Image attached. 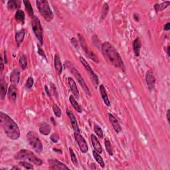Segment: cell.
Masks as SVG:
<instances>
[{
  "mask_svg": "<svg viewBox=\"0 0 170 170\" xmlns=\"http://www.w3.org/2000/svg\"><path fill=\"white\" fill-rule=\"evenodd\" d=\"M0 58H1V71H2L3 70H4V64H5V63H4V61H3V58L1 57Z\"/></svg>",
  "mask_w": 170,
  "mask_h": 170,
  "instance_id": "cell-48",
  "label": "cell"
},
{
  "mask_svg": "<svg viewBox=\"0 0 170 170\" xmlns=\"http://www.w3.org/2000/svg\"><path fill=\"white\" fill-rule=\"evenodd\" d=\"M74 136H75V140L80 148V151L84 154L87 152L88 150V145L86 144V142L85 140V138L80 134V132H75V133H74Z\"/></svg>",
  "mask_w": 170,
  "mask_h": 170,
  "instance_id": "cell-10",
  "label": "cell"
},
{
  "mask_svg": "<svg viewBox=\"0 0 170 170\" xmlns=\"http://www.w3.org/2000/svg\"><path fill=\"white\" fill-rule=\"evenodd\" d=\"M92 154H93V156L94 157V159L96 160V161L99 163V165L100 166L101 168H104V161H103V157H102L100 156V154L99 153H98L97 151H95V150H93L92 151Z\"/></svg>",
  "mask_w": 170,
  "mask_h": 170,
  "instance_id": "cell-28",
  "label": "cell"
},
{
  "mask_svg": "<svg viewBox=\"0 0 170 170\" xmlns=\"http://www.w3.org/2000/svg\"><path fill=\"white\" fill-rule=\"evenodd\" d=\"M102 51L106 60L116 68L125 70V67L122 58L115 47L109 41L104 42L102 45Z\"/></svg>",
  "mask_w": 170,
  "mask_h": 170,
  "instance_id": "cell-1",
  "label": "cell"
},
{
  "mask_svg": "<svg viewBox=\"0 0 170 170\" xmlns=\"http://www.w3.org/2000/svg\"><path fill=\"white\" fill-rule=\"evenodd\" d=\"M51 128L49 124L47 123L43 122L40 124L39 126V132L41 134L44 136H47L51 133Z\"/></svg>",
  "mask_w": 170,
  "mask_h": 170,
  "instance_id": "cell-21",
  "label": "cell"
},
{
  "mask_svg": "<svg viewBox=\"0 0 170 170\" xmlns=\"http://www.w3.org/2000/svg\"><path fill=\"white\" fill-rule=\"evenodd\" d=\"M108 116H109L110 123L112 124V126L114 130H115V132L117 133V134H118V133H120L122 131V128H121V126L120 125L118 120L115 118V116L112 115V114L110 113L108 114Z\"/></svg>",
  "mask_w": 170,
  "mask_h": 170,
  "instance_id": "cell-15",
  "label": "cell"
},
{
  "mask_svg": "<svg viewBox=\"0 0 170 170\" xmlns=\"http://www.w3.org/2000/svg\"><path fill=\"white\" fill-rule=\"evenodd\" d=\"M27 140L29 144L33 148V150H35L37 153L41 154L43 150V144L41 140H40L39 138L38 137V136L37 135L35 132L29 131L27 133Z\"/></svg>",
  "mask_w": 170,
  "mask_h": 170,
  "instance_id": "cell-6",
  "label": "cell"
},
{
  "mask_svg": "<svg viewBox=\"0 0 170 170\" xmlns=\"http://www.w3.org/2000/svg\"><path fill=\"white\" fill-rule=\"evenodd\" d=\"M19 164L21 166H23L24 168H25L27 169H33V166L32 164H31L30 163L27 162H24V161H21V162H19Z\"/></svg>",
  "mask_w": 170,
  "mask_h": 170,
  "instance_id": "cell-36",
  "label": "cell"
},
{
  "mask_svg": "<svg viewBox=\"0 0 170 170\" xmlns=\"http://www.w3.org/2000/svg\"><path fill=\"white\" fill-rule=\"evenodd\" d=\"M54 65L55 69L58 75H61L63 72V64H62L60 57L58 55H55L54 57Z\"/></svg>",
  "mask_w": 170,
  "mask_h": 170,
  "instance_id": "cell-17",
  "label": "cell"
},
{
  "mask_svg": "<svg viewBox=\"0 0 170 170\" xmlns=\"http://www.w3.org/2000/svg\"><path fill=\"white\" fill-rule=\"evenodd\" d=\"M170 29V23H167L165 25L164 27H163V30L166 31H168Z\"/></svg>",
  "mask_w": 170,
  "mask_h": 170,
  "instance_id": "cell-42",
  "label": "cell"
},
{
  "mask_svg": "<svg viewBox=\"0 0 170 170\" xmlns=\"http://www.w3.org/2000/svg\"><path fill=\"white\" fill-rule=\"evenodd\" d=\"M166 117H167V120H168V122L169 123V118H170V110L168 109L167 110L166 112Z\"/></svg>",
  "mask_w": 170,
  "mask_h": 170,
  "instance_id": "cell-44",
  "label": "cell"
},
{
  "mask_svg": "<svg viewBox=\"0 0 170 170\" xmlns=\"http://www.w3.org/2000/svg\"><path fill=\"white\" fill-rule=\"evenodd\" d=\"M11 169H20V168H18V167H17V166H13V168H11Z\"/></svg>",
  "mask_w": 170,
  "mask_h": 170,
  "instance_id": "cell-50",
  "label": "cell"
},
{
  "mask_svg": "<svg viewBox=\"0 0 170 170\" xmlns=\"http://www.w3.org/2000/svg\"><path fill=\"white\" fill-rule=\"evenodd\" d=\"M49 169H69L68 167L57 159H49L48 160Z\"/></svg>",
  "mask_w": 170,
  "mask_h": 170,
  "instance_id": "cell-11",
  "label": "cell"
},
{
  "mask_svg": "<svg viewBox=\"0 0 170 170\" xmlns=\"http://www.w3.org/2000/svg\"><path fill=\"white\" fill-rule=\"evenodd\" d=\"M7 94H8V98L9 99L12 101H15L17 98V88H15V86L12 85H11L8 88L7 91Z\"/></svg>",
  "mask_w": 170,
  "mask_h": 170,
  "instance_id": "cell-22",
  "label": "cell"
},
{
  "mask_svg": "<svg viewBox=\"0 0 170 170\" xmlns=\"http://www.w3.org/2000/svg\"><path fill=\"white\" fill-rule=\"evenodd\" d=\"M7 91V84L5 83L4 79H2L1 80V82H0V97L1 100H4Z\"/></svg>",
  "mask_w": 170,
  "mask_h": 170,
  "instance_id": "cell-23",
  "label": "cell"
},
{
  "mask_svg": "<svg viewBox=\"0 0 170 170\" xmlns=\"http://www.w3.org/2000/svg\"><path fill=\"white\" fill-rule=\"evenodd\" d=\"M53 150L55 151H57V152H60L61 154H62V151L61 150H57L56 148H53Z\"/></svg>",
  "mask_w": 170,
  "mask_h": 170,
  "instance_id": "cell-51",
  "label": "cell"
},
{
  "mask_svg": "<svg viewBox=\"0 0 170 170\" xmlns=\"http://www.w3.org/2000/svg\"><path fill=\"white\" fill-rule=\"evenodd\" d=\"M94 131L96 133V134L98 136V138H100V139L103 138L104 134H103V130H102V128L100 127L99 126L97 125V124H96L94 126Z\"/></svg>",
  "mask_w": 170,
  "mask_h": 170,
  "instance_id": "cell-31",
  "label": "cell"
},
{
  "mask_svg": "<svg viewBox=\"0 0 170 170\" xmlns=\"http://www.w3.org/2000/svg\"><path fill=\"white\" fill-rule=\"evenodd\" d=\"M20 80V72L17 69H15L10 74V81L13 84H18Z\"/></svg>",
  "mask_w": 170,
  "mask_h": 170,
  "instance_id": "cell-20",
  "label": "cell"
},
{
  "mask_svg": "<svg viewBox=\"0 0 170 170\" xmlns=\"http://www.w3.org/2000/svg\"><path fill=\"white\" fill-rule=\"evenodd\" d=\"M14 158L17 160H28L29 162L33 163L36 166H41L43 164V161L36 156L32 151L27 150H21L15 154Z\"/></svg>",
  "mask_w": 170,
  "mask_h": 170,
  "instance_id": "cell-4",
  "label": "cell"
},
{
  "mask_svg": "<svg viewBox=\"0 0 170 170\" xmlns=\"http://www.w3.org/2000/svg\"><path fill=\"white\" fill-rule=\"evenodd\" d=\"M154 9H155V10L156 11V13H157V12L160 11V7H159V4H156L155 5H154Z\"/></svg>",
  "mask_w": 170,
  "mask_h": 170,
  "instance_id": "cell-46",
  "label": "cell"
},
{
  "mask_svg": "<svg viewBox=\"0 0 170 170\" xmlns=\"http://www.w3.org/2000/svg\"><path fill=\"white\" fill-rule=\"evenodd\" d=\"M4 63L5 64H7V54H6V51L4 52Z\"/></svg>",
  "mask_w": 170,
  "mask_h": 170,
  "instance_id": "cell-47",
  "label": "cell"
},
{
  "mask_svg": "<svg viewBox=\"0 0 170 170\" xmlns=\"http://www.w3.org/2000/svg\"><path fill=\"white\" fill-rule=\"evenodd\" d=\"M50 139L52 142H54V143H57V142L59 140V136H58V135L56 134V133H54V134H52L51 136Z\"/></svg>",
  "mask_w": 170,
  "mask_h": 170,
  "instance_id": "cell-39",
  "label": "cell"
},
{
  "mask_svg": "<svg viewBox=\"0 0 170 170\" xmlns=\"http://www.w3.org/2000/svg\"><path fill=\"white\" fill-rule=\"evenodd\" d=\"M25 31L24 29L21 30L19 31H18L15 33V41H16L17 44V46H19L21 43H23L25 37Z\"/></svg>",
  "mask_w": 170,
  "mask_h": 170,
  "instance_id": "cell-24",
  "label": "cell"
},
{
  "mask_svg": "<svg viewBox=\"0 0 170 170\" xmlns=\"http://www.w3.org/2000/svg\"><path fill=\"white\" fill-rule=\"evenodd\" d=\"M169 50H170V47H169V46H168V47H167V51H166L167 55H168V57L170 56V51H169Z\"/></svg>",
  "mask_w": 170,
  "mask_h": 170,
  "instance_id": "cell-49",
  "label": "cell"
},
{
  "mask_svg": "<svg viewBox=\"0 0 170 170\" xmlns=\"http://www.w3.org/2000/svg\"><path fill=\"white\" fill-rule=\"evenodd\" d=\"M21 6V1L18 0H10L7 2V7L10 10H16Z\"/></svg>",
  "mask_w": 170,
  "mask_h": 170,
  "instance_id": "cell-27",
  "label": "cell"
},
{
  "mask_svg": "<svg viewBox=\"0 0 170 170\" xmlns=\"http://www.w3.org/2000/svg\"><path fill=\"white\" fill-rule=\"evenodd\" d=\"M25 13L23 11L21 10H18L15 14V19H16L18 22L21 23V24H24L25 23Z\"/></svg>",
  "mask_w": 170,
  "mask_h": 170,
  "instance_id": "cell-26",
  "label": "cell"
},
{
  "mask_svg": "<svg viewBox=\"0 0 170 170\" xmlns=\"http://www.w3.org/2000/svg\"><path fill=\"white\" fill-rule=\"evenodd\" d=\"M109 5H108V4L105 3V4H104L103 11H102V15H101V19L102 20L104 19V18L106 17L108 13H109Z\"/></svg>",
  "mask_w": 170,
  "mask_h": 170,
  "instance_id": "cell-35",
  "label": "cell"
},
{
  "mask_svg": "<svg viewBox=\"0 0 170 170\" xmlns=\"http://www.w3.org/2000/svg\"><path fill=\"white\" fill-rule=\"evenodd\" d=\"M146 81L150 90H152V89H154V87H155L156 78L151 70L147 71L146 74Z\"/></svg>",
  "mask_w": 170,
  "mask_h": 170,
  "instance_id": "cell-12",
  "label": "cell"
},
{
  "mask_svg": "<svg viewBox=\"0 0 170 170\" xmlns=\"http://www.w3.org/2000/svg\"><path fill=\"white\" fill-rule=\"evenodd\" d=\"M91 138L92 146H93L94 150L97 151V152L99 154L103 153V148H102L100 142L98 141V138L96 137V136H94V134H91Z\"/></svg>",
  "mask_w": 170,
  "mask_h": 170,
  "instance_id": "cell-16",
  "label": "cell"
},
{
  "mask_svg": "<svg viewBox=\"0 0 170 170\" xmlns=\"http://www.w3.org/2000/svg\"><path fill=\"white\" fill-rule=\"evenodd\" d=\"M134 19L136 21H137V22H138L139 21H140V17H139V14L138 13H134Z\"/></svg>",
  "mask_w": 170,
  "mask_h": 170,
  "instance_id": "cell-43",
  "label": "cell"
},
{
  "mask_svg": "<svg viewBox=\"0 0 170 170\" xmlns=\"http://www.w3.org/2000/svg\"><path fill=\"white\" fill-rule=\"evenodd\" d=\"M65 67L70 71V73H72L73 75L76 77V80H78L79 83L80 84V85L81 86V87L82 88L83 90H84V91L89 96V97H91V94L90 90H89L88 87L87 86V85H86L84 79L82 78V75H80V73L79 72L78 70H77L76 68L74 67L73 63L70 61H66L65 62Z\"/></svg>",
  "mask_w": 170,
  "mask_h": 170,
  "instance_id": "cell-5",
  "label": "cell"
},
{
  "mask_svg": "<svg viewBox=\"0 0 170 170\" xmlns=\"http://www.w3.org/2000/svg\"><path fill=\"white\" fill-rule=\"evenodd\" d=\"M71 43H72V44L75 46V47L76 48V49H78L79 47V43L77 42L76 40L75 39V38H73L72 39H71Z\"/></svg>",
  "mask_w": 170,
  "mask_h": 170,
  "instance_id": "cell-41",
  "label": "cell"
},
{
  "mask_svg": "<svg viewBox=\"0 0 170 170\" xmlns=\"http://www.w3.org/2000/svg\"><path fill=\"white\" fill-rule=\"evenodd\" d=\"M0 123L5 135L12 140H17L20 137V130L14 120L7 114L0 112Z\"/></svg>",
  "mask_w": 170,
  "mask_h": 170,
  "instance_id": "cell-2",
  "label": "cell"
},
{
  "mask_svg": "<svg viewBox=\"0 0 170 170\" xmlns=\"http://www.w3.org/2000/svg\"><path fill=\"white\" fill-rule=\"evenodd\" d=\"M99 90H100V93L102 97V98L104 101V104L106 105V106H110V102L109 100V98L108 97V94L105 88L104 85H101L99 86Z\"/></svg>",
  "mask_w": 170,
  "mask_h": 170,
  "instance_id": "cell-19",
  "label": "cell"
},
{
  "mask_svg": "<svg viewBox=\"0 0 170 170\" xmlns=\"http://www.w3.org/2000/svg\"><path fill=\"white\" fill-rule=\"evenodd\" d=\"M19 63L20 64V67H21V69L23 70H25L27 67V64H28V62H27V57L25 55H23L19 58Z\"/></svg>",
  "mask_w": 170,
  "mask_h": 170,
  "instance_id": "cell-30",
  "label": "cell"
},
{
  "mask_svg": "<svg viewBox=\"0 0 170 170\" xmlns=\"http://www.w3.org/2000/svg\"><path fill=\"white\" fill-rule=\"evenodd\" d=\"M69 101H70L71 105H72L73 107L74 108V109H75V110L76 111V112H78L79 113H82V108L78 104V103H77V101L75 100V98L73 95L70 96Z\"/></svg>",
  "mask_w": 170,
  "mask_h": 170,
  "instance_id": "cell-25",
  "label": "cell"
},
{
  "mask_svg": "<svg viewBox=\"0 0 170 170\" xmlns=\"http://www.w3.org/2000/svg\"><path fill=\"white\" fill-rule=\"evenodd\" d=\"M169 4H170V1H165V2L162 3V4H159L160 11L164 10L165 9H166V8L168 7V6L169 5Z\"/></svg>",
  "mask_w": 170,
  "mask_h": 170,
  "instance_id": "cell-38",
  "label": "cell"
},
{
  "mask_svg": "<svg viewBox=\"0 0 170 170\" xmlns=\"http://www.w3.org/2000/svg\"><path fill=\"white\" fill-rule=\"evenodd\" d=\"M79 59H80V61L81 62V63L82 64V65L84 66V67L85 68V69L86 70V71H87V72L88 73L89 76H90L92 82H93L94 86H95L96 88H97L98 85V82H99L98 76L96 75L94 71L92 70V68L90 66V64H88V62L86 61V60L84 57H79Z\"/></svg>",
  "mask_w": 170,
  "mask_h": 170,
  "instance_id": "cell-9",
  "label": "cell"
},
{
  "mask_svg": "<svg viewBox=\"0 0 170 170\" xmlns=\"http://www.w3.org/2000/svg\"><path fill=\"white\" fill-rule=\"evenodd\" d=\"M78 37H79V43H80V47H82L83 51L85 52L86 56L90 58L94 62H96V63H98L99 61H98V57L96 56V55L92 51H89L87 43H86L85 38L83 37V36L81 35V34L79 33L78 34Z\"/></svg>",
  "mask_w": 170,
  "mask_h": 170,
  "instance_id": "cell-8",
  "label": "cell"
},
{
  "mask_svg": "<svg viewBox=\"0 0 170 170\" xmlns=\"http://www.w3.org/2000/svg\"><path fill=\"white\" fill-rule=\"evenodd\" d=\"M31 27L33 31L35 34L36 38L37 39L40 45H43V30L41 24V21L38 17L34 16L32 17L31 20Z\"/></svg>",
  "mask_w": 170,
  "mask_h": 170,
  "instance_id": "cell-7",
  "label": "cell"
},
{
  "mask_svg": "<svg viewBox=\"0 0 170 170\" xmlns=\"http://www.w3.org/2000/svg\"><path fill=\"white\" fill-rule=\"evenodd\" d=\"M68 82H69L70 91L73 92V95L75 96V98H76L77 100H79L80 94H79V92L78 91V88H77V86L76 85L75 81L73 80V78L69 77V78H68Z\"/></svg>",
  "mask_w": 170,
  "mask_h": 170,
  "instance_id": "cell-14",
  "label": "cell"
},
{
  "mask_svg": "<svg viewBox=\"0 0 170 170\" xmlns=\"http://www.w3.org/2000/svg\"><path fill=\"white\" fill-rule=\"evenodd\" d=\"M23 3L24 4L25 7L27 12H28L29 16L31 18L33 17L34 16H35V15H34L33 10V7L31 6V4L30 1H23Z\"/></svg>",
  "mask_w": 170,
  "mask_h": 170,
  "instance_id": "cell-29",
  "label": "cell"
},
{
  "mask_svg": "<svg viewBox=\"0 0 170 170\" xmlns=\"http://www.w3.org/2000/svg\"><path fill=\"white\" fill-rule=\"evenodd\" d=\"M104 146L106 148V150L107 151V152L109 153V155L110 156H113V151L112 149V146H111V144L109 140H104Z\"/></svg>",
  "mask_w": 170,
  "mask_h": 170,
  "instance_id": "cell-32",
  "label": "cell"
},
{
  "mask_svg": "<svg viewBox=\"0 0 170 170\" xmlns=\"http://www.w3.org/2000/svg\"><path fill=\"white\" fill-rule=\"evenodd\" d=\"M69 152H70V158H71V161H72L73 163L76 166H78L79 163H78V160H77V158L76 157V155L75 152H74L73 149L71 148H69Z\"/></svg>",
  "mask_w": 170,
  "mask_h": 170,
  "instance_id": "cell-33",
  "label": "cell"
},
{
  "mask_svg": "<svg viewBox=\"0 0 170 170\" xmlns=\"http://www.w3.org/2000/svg\"><path fill=\"white\" fill-rule=\"evenodd\" d=\"M36 5L41 16L47 22H51L53 19L54 14L49 6V2L45 0H37L36 1Z\"/></svg>",
  "mask_w": 170,
  "mask_h": 170,
  "instance_id": "cell-3",
  "label": "cell"
},
{
  "mask_svg": "<svg viewBox=\"0 0 170 170\" xmlns=\"http://www.w3.org/2000/svg\"><path fill=\"white\" fill-rule=\"evenodd\" d=\"M133 50L134 52V55L136 57H139L140 55V49L142 47V43L139 37H137L134 40L132 43Z\"/></svg>",
  "mask_w": 170,
  "mask_h": 170,
  "instance_id": "cell-18",
  "label": "cell"
},
{
  "mask_svg": "<svg viewBox=\"0 0 170 170\" xmlns=\"http://www.w3.org/2000/svg\"><path fill=\"white\" fill-rule=\"evenodd\" d=\"M45 92H46V93H47V94L49 96V97H51V93H50V91H49V88H48V87H47V86H45Z\"/></svg>",
  "mask_w": 170,
  "mask_h": 170,
  "instance_id": "cell-45",
  "label": "cell"
},
{
  "mask_svg": "<svg viewBox=\"0 0 170 170\" xmlns=\"http://www.w3.org/2000/svg\"><path fill=\"white\" fill-rule=\"evenodd\" d=\"M37 48H38V53H39V55H41V56L44 58L45 60H47V57H46V55L44 51H43V49H41V48L40 47L39 45H37Z\"/></svg>",
  "mask_w": 170,
  "mask_h": 170,
  "instance_id": "cell-40",
  "label": "cell"
},
{
  "mask_svg": "<svg viewBox=\"0 0 170 170\" xmlns=\"http://www.w3.org/2000/svg\"><path fill=\"white\" fill-rule=\"evenodd\" d=\"M66 113L67 114L68 117H69L70 121V124L71 126H72V128L73 129V130L75 132H80V129L79 127L78 123H77L76 120L75 118V116L74 114H73V112L69 109H66Z\"/></svg>",
  "mask_w": 170,
  "mask_h": 170,
  "instance_id": "cell-13",
  "label": "cell"
},
{
  "mask_svg": "<svg viewBox=\"0 0 170 170\" xmlns=\"http://www.w3.org/2000/svg\"><path fill=\"white\" fill-rule=\"evenodd\" d=\"M33 83H34L33 79L31 76H29V78L27 79V82L25 83V88L27 89H30L33 86Z\"/></svg>",
  "mask_w": 170,
  "mask_h": 170,
  "instance_id": "cell-37",
  "label": "cell"
},
{
  "mask_svg": "<svg viewBox=\"0 0 170 170\" xmlns=\"http://www.w3.org/2000/svg\"><path fill=\"white\" fill-rule=\"evenodd\" d=\"M52 110H53V112L55 116L58 117V118H61L62 115V112L61 110L60 109V108L58 106L57 104H54L52 105Z\"/></svg>",
  "mask_w": 170,
  "mask_h": 170,
  "instance_id": "cell-34",
  "label": "cell"
}]
</instances>
